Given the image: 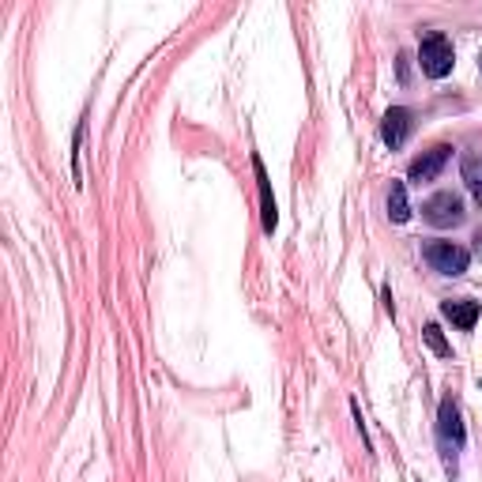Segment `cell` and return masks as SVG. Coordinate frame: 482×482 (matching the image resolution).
Wrapping results in <instances>:
<instances>
[{
  "instance_id": "7a4b0ae2",
  "label": "cell",
  "mask_w": 482,
  "mask_h": 482,
  "mask_svg": "<svg viewBox=\"0 0 482 482\" xmlns=\"http://www.w3.org/2000/svg\"><path fill=\"white\" fill-rule=\"evenodd\" d=\"M422 256H426V264L438 271V276H453V279L463 276L468 264H471V253L463 245H456V241H426Z\"/></svg>"
},
{
  "instance_id": "8fae6325",
  "label": "cell",
  "mask_w": 482,
  "mask_h": 482,
  "mask_svg": "<svg viewBox=\"0 0 482 482\" xmlns=\"http://www.w3.org/2000/svg\"><path fill=\"white\" fill-rule=\"evenodd\" d=\"M475 253H478V256H482V230H478V234H475Z\"/></svg>"
},
{
  "instance_id": "5b68a950",
  "label": "cell",
  "mask_w": 482,
  "mask_h": 482,
  "mask_svg": "<svg viewBox=\"0 0 482 482\" xmlns=\"http://www.w3.org/2000/svg\"><path fill=\"white\" fill-rule=\"evenodd\" d=\"M448 158H453V148H448V143H433L430 151H422V155L407 166V178H411V181H433V178H438V173L448 166Z\"/></svg>"
},
{
  "instance_id": "52a82bcc",
  "label": "cell",
  "mask_w": 482,
  "mask_h": 482,
  "mask_svg": "<svg viewBox=\"0 0 482 482\" xmlns=\"http://www.w3.org/2000/svg\"><path fill=\"white\" fill-rule=\"evenodd\" d=\"M253 170H256V189H261V215H264V234L276 230L279 212H276V197H271V181H268V170L261 163V155H253Z\"/></svg>"
},
{
  "instance_id": "277c9868",
  "label": "cell",
  "mask_w": 482,
  "mask_h": 482,
  "mask_svg": "<svg viewBox=\"0 0 482 482\" xmlns=\"http://www.w3.org/2000/svg\"><path fill=\"white\" fill-rule=\"evenodd\" d=\"M438 438H441L445 448H453V456H456V448H463V441H468L463 422H460V407H456L453 396H445L441 407H438Z\"/></svg>"
},
{
  "instance_id": "3957f363",
  "label": "cell",
  "mask_w": 482,
  "mask_h": 482,
  "mask_svg": "<svg viewBox=\"0 0 482 482\" xmlns=\"http://www.w3.org/2000/svg\"><path fill=\"white\" fill-rule=\"evenodd\" d=\"M422 219L430 227H460L463 222V200L456 192H433L422 204Z\"/></svg>"
},
{
  "instance_id": "9c48e42d",
  "label": "cell",
  "mask_w": 482,
  "mask_h": 482,
  "mask_svg": "<svg viewBox=\"0 0 482 482\" xmlns=\"http://www.w3.org/2000/svg\"><path fill=\"white\" fill-rule=\"evenodd\" d=\"M389 219L392 222H407L411 219V204H407V185L404 181H392V189H389Z\"/></svg>"
},
{
  "instance_id": "8992f818",
  "label": "cell",
  "mask_w": 482,
  "mask_h": 482,
  "mask_svg": "<svg viewBox=\"0 0 482 482\" xmlns=\"http://www.w3.org/2000/svg\"><path fill=\"white\" fill-rule=\"evenodd\" d=\"M411 128H414V114H411V109L407 106H392L389 114H384V121H381V140L396 151V148H404V143H407Z\"/></svg>"
},
{
  "instance_id": "30bf717a",
  "label": "cell",
  "mask_w": 482,
  "mask_h": 482,
  "mask_svg": "<svg viewBox=\"0 0 482 482\" xmlns=\"http://www.w3.org/2000/svg\"><path fill=\"white\" fill-rule=\"evenodd\" d=\"M422 340L430 343V350H433L438 358H448V355H453V347H448V340L441 335V328H438V325H426V328H422Z\"/></svg>"
},
{
  "instance_id": "ba28073f",
  "label": "cell",
  "mask_w": 482,
  "mask_h": 482,
  "mask_svg": "<svg viewBox=\"0 0 482 482\" xmlns=\"http://www.w3.org/2000/svg\"><path fill=\"white\" fill-rule=\"evenodd\" d=\"M441 313L448 317V320H453V325L460 328V332H471L475 325H478V301H471V298H448V301H441Z\"/></svg>"
},
{
  "instance_id": "6da1fadb",
  "label": "cell",
  "mask_w": 482,
  "mask_h": 482,
  "mask_svg": "<svg viewBox=\"0 0 482 482\" xmlns=\"http://www.w3.org/2000/svg\"><path fill=\"white\" fill-rule=\"evenodd\" d=\"M419 64H422V72L430 79H445L448 72H453V64H456L453 42H448L445 35H438V30H430V35L419 42Z\"/></svg>"
}]
</instances>
